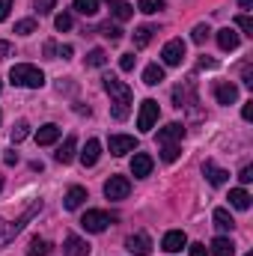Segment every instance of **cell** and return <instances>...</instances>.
I'll return each instance as SVG.
<instances>
[{
  "label": "cell",
  "mask_w": 253,
  "mask_h": 256,
  "mask_svg": "<svg viewBox=\"0 0 253 256\" xmlns=\"http://www.w3.org/2000/svg\"><path fill=\"white\" fill-rule=\"evenodd\" d=\"M242 116H244L248 122H250V120H253V102H248V104L242 108Z\"/></svg>",
  "instance_id": "cell-45"
},
{
  "label": "cell",
  "mask_w": 253,
  "mask_h": 256,
  "mask_svg": "<svg viewBox=\"0 0 253 256\" xmlns=\"http://www.w3.org/2000/svg\"><path fill=\"white\" fill-rule=\"evenodd\" d=\"M200 68H214V60H206V57H202V60H200Z\"/></svg>",
  "instance_id": "cell-49"
},
{
  "label": "cell",
  "mask_w": 253,
  "mask_h": 256,
  "mask_svg": "<svg viewBox=\"0 0 253 256\" xmlns=\"http://www.w3.org/2000/svg\"><path fill=\"white\" fill-rule=\"evenodd\" d=\"M238 179H242L244 185H250V182H253V167H244V170L238 173Z\"/></svg>",
  "instance_id": "cell-43"
},
{
  "label": "cell",
  "mask_w": 253,
  "mask_h": 256,
  "mask_svg": "<svg viewBox=\"0 0 253 256\" xmlns=\"http://www.w3.org/2000/svg\"><path fill=\"white\" fill-rule=\"evenodd\" d=\"M238 6H242V9H250V6H253V0H238Z\"/></svg>",
  "instance_id": "cell-50"
},
{
  "label": "cell",
  "mask_w": 253,
  "mask_h": 256,
  "mask_svg": "<svg viewBox=\"0 0 253 256\" xmlns=\"http://www.w3.org/2000/svg\"><path fill=\"white\" fill-rule=\"evenodd\" d=\"M57 140H60V126H54V122H48V126H42L36 131V143L39 146H51Z\"/></svg>",
  "instance_id": "cell-18"
},
{
  "label": "cell",
  "mask_w": 253,
  "mask_h": 256,
  "mask_svg": "<svg viewBox=\"0 0 253 256\" xmlns=\"http://www.w3.org/2000/svg\"><path fill=\"white\" fill-rule=\"evenodd\" d=\"M155 122H158V102L155 98H146L140 104V114H137V128L140 131H152Z\"/></svg>",
  "instance_id": "cell-4"
},
{
  "label": "cell",
  "mask_w": 253,
  "mask_h": 256,
  "mask_svg": "<svg viewBox=\"0 0 253 256\" xmlns=\"http://www.w3.org/2000/svg\"><path fill=\"white\" fill-rule=\"evenodd\" d=\"M131 15H134V6H128V3H122V0L114 3V18H116V21H128Z\"/></svg>",
  "instance_id": "cell-30"
},
{
  "label": "cell",
  "mask_w": 253,
  "mask_h": 256,
  "mask_svg": "<svg viewBox=\"0 0 253 256\" xmlns=\"http://www.w3.org/2000/svg\"><path fill=\"white\" fill-rule=\"evenodd\" d=\"M98 158H102V143H98V140H86V146H84V152H80V164H84V167H96Z\"/></svg>",
  "instance_id": "cell-16"
},
{
  "label": "cell",
  "mask_w": 253,
  "mask_h": 256,
  "mask_svg": "<svg viewBox=\"0 0 253 256\" xmlns=\"http://www.w3.org/2000/svg\"><path fill=\"white\" fill-rule=\"evenodd\" d=\"M84 200H86V188H80V185H74V188H68L63 196V206L68 212H74V208H80L84 206Z\"/></svg>",
  "instance_id": "cell-17"
},
{
  "label": "cell",
  "mask_w": 253,
  "mask_h": 256,
  "mask_svg": "<svg viewBox=\"0 0 253 256\" xmlns=\"http://www.w3.org/2000/svg\"><path fill=\"white\" fill-rule=\"evenodd\" d=\"M208 254H212V256H236V244H232V238H226V236H218V238L212 242Z\"/></svg>",
  "instance_id": "cell-20"
},
{
  "label": "cell",
  "mask_w": 253,
  "mask_h": 256,
  "mask_svg": "<svg viewBox=\"0 0 253 256\" xmlns=\"http://www.w3.org/2000/svg\"><path fill=\"white\" fill-rule=\"evenodd\" d=\"M208 33H212V27H208V24H196V27L190 30V39H194L196 45H202V42L208 39Z\"/></svg>",
  "instance_id": "cell-33"
},
{
  "label": "cell",
  "mask_w": 253,
  "mask_h": 256,
  "mask_svg": "<svg viewBox=\"0 0 253 256\" xmlns=\"http://www.w3.org/2000/svg\"><path fill=\"white\" fill-rule=\"evenodd\" d=\"M212 220H214V226H218L220 232H230V230L236 226V220H232V214H230L226 208H214V214H212Z\"/></svg>",
  "instance_id": "cell-24"
},
{
  "label": "cell",
  "mask_w": 253,
  "mask_h": 256,
  "mask_svg": "<svg viewBox=\"0 0 253 256\" xmlns=\"http://www.w3.org/2000/svg\"><path fill=\"white\" fill-rule=\"evenodd\" d=\"M218 45H220V51H236V48H238V33H236L232 27L218 30Z\"/></svg>",
  "instance_id": "cell-21"
},
{
  "label": "cell",
  "mask_w": 253,
  "mask_h": 256,
  "mask_svg": "<svg viewBox=\"0 0 253 256\" xmlns=\"http://www.w3.org/2000/svg\"><path fill=\"white\" fill-rule=\"evenodd\" d=\"M108 3H116V0H108Z\"/></svg>",
  "instance_id": "cell-51"
},
{
  "label": "cell",
  "mask_w": 253,
  "mask_h": 256,
  "mask_svg": "<svg viewBox=\"0 0 253 256\" xmlns=\"http://www.w3.org/2000/svg\"><path fill=\"white\" fill-rule=\"evenodd\" d=\"M128 194H131V182H128L126 176H110L104 182V196L108 200H126Z\"/></svg>",
  "instance_id": "cell-6"
},
{
  "label": "cell",
  "mask_w": 253,
  "mask_h": 256,
  "mask_svg": "<svg viewBox=\"0 0 253 256\" xmlns=\"http://www.w3.org/2000/svg\"><path fill=\"white\" fill-rule=\"evenodd\" d=\"M15 33H18V36H30V33H36V21H33V18L18 21V24H15Z\"/></svg>",
  "instance_id": "cell-34"
},
{
  "label": "cell",
  "mask_w": 253,
  "mask_h": 256,
  "mask_svg": "<svg viewBox=\"0 0 253 256\" xmlns=\"http://www.w3.org/2000/svg\"><path fill=\"white\" fill-rule=\"evenodd\" d=\"M161 80H164V66L152 63V66L143 68V84H146V86H158Z\"/></svg>",
  "instance_id": "cell-23"
},
{
  "label": "cell",
  "mask_w": 253,
  "mask_h": 256,
  "mask_svg": "<svg viewBox=\"0 0 253 256\" xmlns=\"http://www.w3.org/2000/svg\"><path fill=\"white\" fill-rule=\"evenodd\" d=\"M0 86H3V84H0Z\"/></svg>",
  "instance_id": "cell-54"
},
{
  "label": "cell",
  "mask_w": 253,
  "mask_h": 256,
  "mask_svg": "<svg viewBox=\"0 0 253 256\" xmlns=\"http://www.w3.org/2000/svg\"><path fill=\"white\" fill-rule=\"evenodd\" d=\"M9 80L15 84V86H27V90H39L42 84H45V74H42V68H36V66L30 63H18L9 68Z\"/></svg>",
  "instance_id": "cell-2"
},
{
  "label": "cell",
  "mask_w": 253,
  "mask_h": 256,
  "mask_svg": "<svg viewBox=\"0 0 253 256\" xmlns=\"http://www.w3.org/2000/svg\"><path fill=\"white\" fill-rule=\"evenodd\" d=\"M242 80H244L248 86H253V68H250V63H244V68H242Z\"/></svg>",
  "instance_id": "cell-41"
},
{
  "label": "cell",
  "mask_w": 253,
  "mask_h": 256,
  "mask_svg": "<svg viewBox=\"0 0 253 256\" xmlns=\"http://www.w3.org/2000/svg\"><path fill=\"white\" fill-rule=\"evenodd\" d=\"M104 90H108L110 104H114V120L122 122L128 116V108H131V86L122 84V80H116L114 74H108V78H104Z\"/></svg>",
  "instance_id": "cell-1"
},
{
  "label": "cell",
  "mask_w": 253,
  "mask_h": 256,
  "mask_svg": "<svg viewBox=\"0 0 253 256\" xmlns=\"http://www.w3.org/2000/svg\"><path fill=\"white\" fill-rule=\"evenodd\" d=\"M3 161H6L9 167H15V164H18V152H15V149H12V152H6V155H3Z\"/></svg>",
  "instance_id": "cell-44"
},
{
  "label": "cell",
  "mask_w": 253,
  "mask_h": 256,
  "mask_svg": "<svg viewBox=\"0 0 253 256\" xmlns=\"http://www.w3.org/2000/svg\"><path fill=\"white\" fill-rule=\"evenodd\" d=\"M27 134H30V122H27V120H18L15 128H12V134H9V137H12V146H18L21 140H27Z\"/></svg>",
  "instance_id": "cell-26"
},
{
  "label": "cell",
  "mask_w": 253,
  "mask_h": 256,
  "mask_svg": "<svg viewBox=\"0 0 253 256\" xmlns=\"http://www.w3.org/2000/svg\"><path fill=\"white\" fill-rule=\"evenodd\" d=\"M63 254L66 256H90V244L80 236H66L63 238Z\"/></svg>",
  "instance_id": "cell-13"
},
{
  "label": "cell",
  "mask_w": 253,
  "mask_h": 256,
  "mask_svg": "<svg viewBox=\"0 0 253 256\" xmlns=\"http://www.w3.org/2000/svg\"><path fill=\"white\" fill-rule=\"evenodd\" d=\"M108 149H110V155L120 158V155H128V152H137V140L131 134H110Z\"/></svg>",
  "instance_id": "cell-5"
},
{
  "label": "cell",
  "mask_w": 253,
  "mask_h": 256,
  "mask_svg": "<svg viewBox=\"0 0 253 256\" xmlns=\"http://www.w3.org/2000/svg\"><path fill=\"white\" fill-rule=\"evenodd\" d=\"M104 63H108V54H104L102 48H92V51L86 54V66H92V68H102Z\"/></svg>",
  "instance_id": "cell-31"
},
{
  "label": "cell",
  "mask_w": 253,
  "mask_h": 256,
  "mask_svg": "<svg viewBox=\"0 0 253 256\" xmlns=\"http://www.w3.org/2000/svg\"><path fill=\"white\" fill-rule=\"evenodd\" d=\"M126 250L134 256H149L152 254V242H149V236L146 232H134V236H128L126 238Z\"/></svg>",
  "instance_id": "cell-8"
},
{
  "label": "cell",
  "mask_w": 253,
  "mask_h": 256,
  "mask_svg": "<svg viewBox=\"0 0 253 256\" xmlns=\"http://www.w3.org/2000/svg\"><path fill=\"white\" fill-rule=\"evenodd\" d=\"M182 248H188V236H185L182 230H170V232L161 238V250H167V254H179Z\"/></svg>",
  "instance_id": "cell-10"
},
{
  "label": "cell",
  "mask_w": 253,
  "mask_h": 256,
  "mask_svg": "<svg viewBox=\"0 0 253 256\" xmlns=\"http://www.w3.org/2000/svg\"><path fill=\"white\" fill-rule=\"evenodd\" d=\"M54 27H57L60 33H66V30H72V15H68V12H60V15L54 18Z\"/></svg>",
  "instance_id": "cell-36"
},
{
  "label": "cell",
  "mask_w": 253,
  "mask_h": 256,
  "mask_svg": "<svg viewBox=\"0 0 253 256\" xmlns=\"http://www.w3.org/2000/svg\"><path fill=\"white\" fill-rule=\"evenodd\" d=\"M179 155H182V146H179V143H164V146H161V161L173 164Z\"/></svg>",
  "instance_id": "cell-28"
},
{
  "label": "cell",
  "mask_w": 253,
  "mask_h": 256,
  "mask_svg": "<svg viewBox=\"0 0 253 256\" xmlns=\"http://www.w3.org/2000/svg\"><path fill=\"white\" fill-rule=\"evenodd\" d=\"M9 9H12V0H0V21L9 18Z\"/></svg>",
  "instance_id": "cell-42"
},
{
  "label": "cell",
  "mask_w": 253,
  "mask_h": 256,
  "mask_svg": "<svg viewBox=\"0 0 253 256\" xmlns=\"http://www.w3.org/2000/svg\"><path fill=\"white\" fill-rule=\"evenodd\" d=\"M161 60H164V66H182V60H185V42L182 39H170L164 45V51H161Z\"/></svg>",
  "instance_id": "cell-7"
},
{
  "label": "cell",
  "mask_w": 253,
  "mask_h": 256,
  "mask_svg": "<svg viewBox=\"0 0 253 256\" xmlns=\"http://www.w3.org/2000/svg\"><path fill=\"white\" fill-rule=\"evenodd\" d=\"M134 63H137V57H134V54H122L120 68H122V72H131V68H134Z\"/></svg>",
  "instance_id": "cell-39"
},
{
  "label": "cell",
  "mask_w": 253,
  "mask_h": 256,
  "mask_svg": "<svg viewBox=\"0 0 253 256\" xmlns=\"http://www.w3.org/2000/svg\"><path fill=\"white\" fill-rule=\"evenodd\" d=\"M45 54L54 60V54H57V45H54V42H45Z\"/></svg>",
  "instance_id": "cell-47"
},
{
  "label": "cell",
  "mask_w": 253,
  "mask_h": 256,
  "mask_svg": "<svg viewBox=\"0 0 253 256\" xmlns=\"http://www.w3.org/2000/svg\"><path fill=\"white\" fill-rule=\"evenodd\" d=\"M102 36H104V39H110V42H120V39H122V27L108 21V24H102Z\"/></svg>",
  "instance_id": "cell-29"
},
{
  "label": "cell",
  "mask_w": 253,
  "mask_h": 256,
  "mask_svg": "<svg viewBox=\"0 0 253 256\" xmlns=\"http://www.w3.org/2000/svg\"><path fill=\"white\" fill-rule=\"evenodd\" d=\"M230 206L238 208V212H248L250 208V194L244 191V188H232L230 191Z\"/></svg>",
  "instance_id": "cell-22"
},
{
  "label": "cell",
  "mask_w": 253,
  "mask_h": 256,
  "mask_svg": "<svg viewBox=\"0 0 253 256\" xmlns=\"http://www.w3.org/2000/svg\"><path fill=\"white\" fill-rule=\"evenodd\" d=\"M74 149H78V137H74V134H68V137L63 140V146L54 152V158H57L60 164H68V161L74 158Z\"/></svg>",
  "instance_id": "cell-19"
},
{
  "label": "cell",
  "mask_w": 253,
  "mask_h": 256,
  "mask_svg": "<svg viewBox=\"0 0 253 256\" xmlns=\"http://www.w3.org/2000/svg\"><path fill=\"white\" fill-rule=\"evenodd\" d=\"M202 176L208 179V185H214V188H220V185H226V179H230V173L226 170H220L218 164H212V161H206L202 164Z\"/></svg>",
  "instance_id": "cell-15"
},
{
  "label": "cell",
  "mask_w": 253,
  "mask_h": 256,
  "mask_svg": "<svg viewBox=\"0 0 253 256\" xmlns=\"http://www.w3.org/2000/svg\"><path fill=\"white\" fill-rule=\"evenodd\" d=\"M110 224H114V218L108 212H102V208H86V214L80 218V226L86 232H104Z\"/></svg>",
  "instance_id": "cell-3"
},
{
  "label": "cell",
  "mask_w": 253,
  "mask_h": 256,
  "mask_svg": "<svg viewBox=\"0 0 253 256\" xmlns=\"http://www.w3.org/2000/svg\"><path fill=\"white\" fill-rule=\"evenodd\" d=\"M152 167H155V161H152V155H146V152H137V155L131 158V176H134V179H146V176L152 173Z\"/></svg>",
  "instance_id": "cell-9"
},
{
  "label": "cell",
  "mask_w": 253,
  "mask_h": 256,
  "mask_svg": "<svg viewBox=\"0 0 253 256\" xmlns=\"http://www.w3.org/2000/svg\"><path fill=\"white\" fill-rule=\"evenodd\" d=\"M72 54H74V48H72V45H63V48H60V57H72Z\"/></svg>",
  "instance_id": "cell-48"
},
{
  "label": "cell",
  "mask_w": 253,
  "mask_h": 256,
  "mask_svg": "<svg viewBox=\"0 0 253 256\" xmlns=\"http://www.w3.org/2000/svg\"><path fill=\"white\" fill-rule=\"evenodd\" d=\"M214 98H218V104H236L238 102V86L230 84V80L214 84Z\"/></svg>",
  "instance_id": "cell-11"
},
{
  "label": "cell",
  "mask_w": 253,
  "mask_h": 256,
  "mask_svg": "<svg viewBox=\"0 0 253 256\" xmlns=\"http://www.w3.org/2000/svg\"><path fill=\"white\" fill-rule=\"evenodd\" d=\"M9 54H12V45H9V42H0V60L9 57Z\"/></svg>",
  "instance_id": "cell-46"
},
{
  "label": "cell",
  "mask_w": 253,
  "mask_h": 256,
  "mask_svg": "<svg viewBox=\"0 0 253 256\" xmlns=\"http://www.w3.org/2000/svg\"><path fill=\"white\" fill-rule=\"evenodd\" d=\"M140 12H146V15H155L158 9H164V0H140V6H137Z\"/></svg>",
  "instance_id": "cell-35"
},
{
  "label": "cell",
  "mask_w": 253,
  "mask_h": 256,
  "mask_svg": "<svg viewBox=\"0 0 253 256\" xmlns=\"http://www.w3.org/2000/svg\"><path fill=\"white\" fill-rule=\"evenodd\" d=\"M33 6H36V12H39V15H51L57 3H54V0H33Z\"/></svg>",
  "instance_id": "cell-37"
},
{
  "label": "cell",
  "mask_w": 253,
  "mask_h": 256,
  "mask_svg": "<svg viewBox=\"0 0 253 256\" xmlns=\"http://www.w3.org/2000/svg\"><path fill=\"white\" fill-rule=\"evenodd\" d=\"M48 254H51V244H48L45 238H39V236H36V238L30 242V248H27V256H48Z\"/></svg>",
  "instance_id": "cell-27"
},
{
  "label": "cell",
  "mask_w": 253,
  "mask_h": 256,
  "mask_svg": "<svg viewBox=\"0 0 253 256\" xmlns=\"http://www.w3.org/2000/svg\"><path fill=\"white\" fill-rule=\"evenodd\" d=\"M244 256H253V254H244Z\"/></svg>",
  "instance_id": "cell-53"
},
{
  "label": "cell",
  "mask_w": 253,
  "mask_h": 256,
  "mask_svg": "<svg viewBox=\"0 0 253 256\" xmlns=\"http://www.w3.org/2000/svg\"><path fill=\"white\" fill-rule=\"evenodd\" d=\"M0 191H3V182H0Z\"/></svg>",
  "instance_id": "cell-52"
},
{
  "label": "cell",
  "mask_w": 253,
  "mask_h": 256,
  "mask_svg": "<svg viewBox=\"0 0 253 256\" xmlns=\"http://www.w3.org/2000/svg\"><path fill=\"white\" fill-rule=\"evenodd\" d=\"M173 102H176L179 110H182V108H190V104H196L194 84H182V86H176V90H173Z\"/></svg>",
  "instance_id": "cell-14"
},
{
  "label": "cell",
  "mask_w": 253,
  "mask_h": 256,
  "mask_svg": "<svg viewBox=\"0 0 253 256\" xmlns=\"http://www.w3.org/2000/svg\"><path fill=\"white\" fill-rule=\"evenodd\" d=\"M236 24H238V27H242L248 36H253V21H250V15H238V18H236Z\"/></svg>",
  "instance_id": "cell-38"
},
{
  "label": "cell",
  "mask_w": 253,
  "mask_h": 256,
  "mask_svg": "<svg viewBox=\"0 0 253 256\" xmlns=\"http://www.w3.org/2000/svg\"><path fill=\"white\" fill-rule=\"evenodd\" d=\"M188 250H190V256H208V248H206L202 242H194Z\"/></svg>",
  "instance_id": "cell-40"
},
{
  "label": "cell",
  "mask_w": 253,
  "mask_h": 256,
  "mask_svg": "<svg viewBox=\"0 0 253 256\" xmlns=\"http://www.w3.org/2000/svg\"><path fill=\"white\" fill-rule=\"evenodd\" d=\"M74 9L80 15H96L98 12V0H74Z\"/></svg>",
  "instance_id": "cell-32"
},
{
  "label": "cell",
  "mask_w": 253,
  "mask_h": 256,
  "mask_svg": "<svg viewBox=\"0 0 253 256\" xmlns=\"http://www.w3.org/2000/svg\"><path fill=\"white\" fill-rule=\"evenodd\" d=\"M185 140V126L182 122H170V126H164L158 131V143L164 146V143H182Z\"/></svg>",
  "instance_id": "cell-12"
},
{
  "label": "cell",
  "mask_w": 253,
  "mask_h": 256,
  "mask_svg": "<svg viewBox=\"0 0 253 256\" xmlns=\"http://www.w3.org/2000/svg\"><path fill=\"white\" fill-rule=\"evenodd\" d=\"M152 36H155V27H152V24L137 27V30H134V48H146V45L152 42Z\"/></svg>",
  "instance_id": "cell-25"
}]
</instances>
